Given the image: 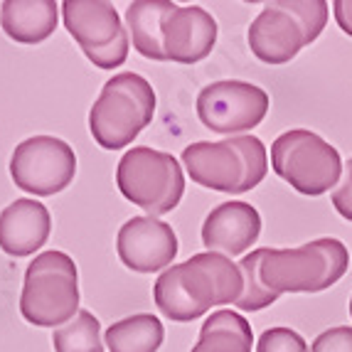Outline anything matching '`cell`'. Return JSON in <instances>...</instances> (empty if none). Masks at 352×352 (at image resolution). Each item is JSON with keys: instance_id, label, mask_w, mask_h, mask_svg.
<instances>
[{"instance_id": "cell-1", "label": "cell", "mask_w": 352, "mask_h": 352, "mask_svg": "<svg viewBox=\"0 0 352 352\" xmlns=\"http://www.w3.org/2000/svg\"><path fill=\"white\" fill-rule=\"evenodd\" d=\"M244 294L239 264L217 252H202L165 269L153 286L158 311L170 320L188 323L205 316L212 305H229Z\"/></svg>"}, {"instance_id": "cell-2", "label": "cell", "mask_w": 352, "mask_h": 352, "mask_svg": "<svg viewBox=\"0 0 352 352\" xmlns=\"http://www.w3.org/2000/svg\"><path fill=\"white\" fill-rule=\"evenodd\" d=\"M350 252L340 239L323 236L296 249H261L258 278L266 291L318 294L345 276Z\"/></svg>"}, {"instance_id": "cell-3", "label": "cell", "mask_w": 352, "mask_h": 352, "mask_svg": "<svg viewBox=\"0 0 352 352\" xmlns=\"http://www.w3.org/2000/svg\"><path fill=\"white\" fill-rule=\"evenodd\" d=\"M182 163L197 185L232 195L254 190L269 170V155L256 135L192 143L182 151Z\"/></svg>"}, {"instance_id": "cell-4", "label": "cell", "mask_w": 352, "mask_h": 352, "mask_svg": "<svg viewBox=\"0 0 352 352\" xmlns=\"http://www.w3.org/2000/svg\"><path fill=\"white\" fill-rule=\"evenodd\" d=\"M328 23L325 0L269 3L249 25V47L266 65H286L316 42Z\"/></svg>"}, {"instance_id": "cell-5", "label": "cell", "mask_w": 352, "mask_h": 352, "mask_svg": "<svg viewBox=\"0 0 352 352\" xmlns=\"http://www.w3.org/2000/svg\"><path fill=\"white\" fill-rule=\"evenodd\" d=\"M155 116V91L151 82L133 72L111 76L89 111V131L106 151L133 143Z\"/></svg>"}, {"instance_id": "cell-6", "label": "cell", "mask_w": 352, "mask_h": 352, "mask_svg": "<svg viewBox=\"0 0 352 352\" xmlns=\"http://www.w3.org/2000/svg\"><path fill=\"white\" fill-rule=\"evenodd\" d=\"M20 313L37 328H62L79 313V276L69 254H37L25 271Z\"/></svg>"}, {"instance_id": "cell-7", "label": "cell", "mask_w": 352, "mask_h": 352, "mask_svg": "<svg viewBox=\"0 0 352 352\" xmlns=\"http://www.w3.org/2000/svg\"><path fill=\"white\" fill-rule=\"evenodd\" d=\"M116 185L129 202L146 210L151 217H160L180 205L185 175L170 153L141 146L124 153L116 168Z\"/></svg>"}, {"instance_id": "cell-8", "label": "cell", "mask_w": 352, "mask_h": 352, "mask_svg": "<svg viewBox=\"0 0 352 352\" xmlns=\"http://www.w3.org/2000/svg\"><path fill=\"white\" fill-rule=\"evenodd\" d=\"M271 168L296 192L308 197H318L338 188L342 175L338 148L305 129H294L278 135L271 146Z\"/></svg>"}, {"instance_id": "cell-9", "label": "cell", "mask_w": 352, "mask_h": 352, "mask_svg": "<svg viewBox=\"0 0 352 352\" xmlns=\"http://www.w3.org/2000/svg\"><path fill=\"white\" fill-rule=\"evenodd\" d=\"M65 28L82 47L89 62L99 69H116L129 57V32L116 8L101 0H67L62 3Z\"/></svg>"}, {"instance_id": "cell-10", "label": "cell", "mask_w": 352, "mask_h": 352, "mask_svg": "<svg viewBox=\"0 0 352 352\" xmlns=\"http://www.w3.org/2000/svg\"><path fill=\"white\" fill-rule=\"evenodd\" d=\"M76 175L74 148L54 135H32L12 151L10 177L20 190L40 197L62 192Z\"/></svg>"}, {"instance_id": "cell-11", "label": "cell", "mask_w": 352, "mask_h": 352, "mask_svg": "<svg viewBox=\"0 0 352 352\" xmlns=\"http://www.w3.org/2000/svg\"><path fill=\"white\" fill-rule=\"evenodd\" d=\"M269 111V94L256 84L214 82L197 96V116L214 133H227L229 138L244 131L256 129Z\"/></svg>"}, {"instance_id": "cell-12", "label": "cell", "mask_w": 352, "mask_h": 352, "mask_svg": "<svg viewBox=\"0 0 352 352\" xmlns=\"http://www.w3.org/2000/svg\"><path fill=\"white\" fill-rule=\"evenodd\" d=\"M118 258L138 274H153L173 264L177 256V236L170 224L155 217H133L118 229Z\"/></svg>"}, {"instance_id": "cell-13", "label": "cell", "mask_w": 352, "mask_h": 352, "mask_svg": "<svg viewBox=\"0 0 352 352\" xmlns=\"http://www.w3.org/2000/svg\"><path fill=\"white\" fill-rule=\"evenodd\" d=\"M217 42V23L197 6L177 8L163 25L165 59L177 65H195L212 52Z\"/></svg>"}, {"instance_id": "cell-14", "label": "cell", "mask_w": 352, "mask_h": 352, "mask_svg": "<svg viewBox=\"0 0 352 352\" xmlns=\"http://www.w3.org/2000/svg\"><path fill=\"white\" fill-rule=\"evenodd\" d=\"M261 217L247 202H222L202 224V244L224 256H239L256 244Z\"/></svg>"}, {"instance_id": "cell-15", "label": "cell", "mask_w": 352, "mask_h": 352, "mask_svg": "<svg viewBox=\"0 0 352 352\" xmlns=\"http://www.w3.org/2000/svg\"><path fill=\"white\" fill-rule=\"evenodd\" d=\"M52 217L42 202L15 200L0 212V249L10 256H30L50 239Z\"/></svg>"}, {"instance_id": "cell-16", "label": "cell", "mask_w": 352, "mask_h": 352, "mask_svg": "<svg viewBox=\"0 0 352 352\" xmlns=\"http://www.w3.org/2000/svg\"><path fill=\"white\" fill-rule=\"evenodd\" d=\"M59 6L54 0H6L0 3V25L10 40L37 45L57 30Z\"/></svg>"}, {"instance_id": "cell-17", "label": "cell", "mask_w": 352, "mask_h": 352, "mask_svg": "<svg viewBox=\"0 0 352 352\" xmlns=\"http://www.w3.org/2000/svg\"><path fill=\"white\" fill-rule=\"evenodd\" d=\"M177 6L170 0H135L126 10V25L133 37V47L138 54L155 62H165L163 25L175 12Z\"/></svg>"}, {"instance_id": "cell-18", "label": "cell", "mask_w": 352, "mask_h": 352, "mask_svg": "<svg viewBox=\"0 0 352 352\" xmlns=\"http://www.w3.org/2000/svg\"><path fill=\"white\" fill-rule=\"evenodd\" d=\"M254 333L244 316L234 311H214L200 330L192 352H252Z\"/></svg>"}, {"instance_id": "cell-19", "label": "cell", "mask_w": 352, "mask_h": 352, "mask_svg": "<svg viewBox=\"0 0 352 352\" xmlns=\"http://www.w3.org/2000/svg\"><path fill=\"white\" fill-rule=\"evenodd\" d=\"M163 323L151 313H138L109 325L104 345L109 352H158L163 345Z\"/></svg>"}, {"instance_id": "cell-20", "label": "cell", "mask_w": 352, "mask_h": 352, "mask_svg": "<svg viewBox=\"0 0 352 352\" xmlns=\"http://www.w3.org/2000/svg\"><path fill=\"white\" fill-rule=\"evenodd\" d=\"M54 352H104L101 342V323L94 313L79 311L69 323L54 330Z\"/></svg>"}, {"instance_id": "cell-21", "label": "cell", "mask_w": 352, "mask_h": 352, "mask_svg": "<svg viewBox=\"0 0 352 352\" xmlns=\"http://www.w3.org/2000/svg\"><path fill=\"white\" fill-rule=\"evenodd\" d=\"M258 266H261V249L247 254L239 261L241 276H244V294L236 300V305H239L241 311H261V308L278 300L276 294H271V291L264 288V283L258 278Z\"/></svg>"}, {"instance_id": "cell-22", "label": "cell", "mask_w": 352, "mask_h": 352, "mask_svg": "<svg viewBox=\"0 0 352 352\" xmlns=\"http://www.w3.org/2000/svg\"><path fill=\"white\" fill-rule=\"evenodd\" d=\"M256 352H308V345L296 330L271 328L261 333L256 342Z\"/></svg>"}, {"instance_id": "cell-23", "label": "cell", "mask_w": 352, "mask_h": 352, "mask_svg": "<svg viewBox=\"0 0 352 352\" xmlns=\"http://www.w3.org/2000/svg\"><path fill=\"white\" fill-rule=\"evenodd\" d=\"M311 352H352V328L340 325L320 333L313 340Z\"/></svg>"}, {"instance_id": "cell-24", "label": "cell", "mask_w": 352, "mask_h": 352, "mask_svg": "<svg viewBox=\"0 0 352 352\" xmlns=\"http://www.w3.org/2000/svg\"><path fill=\"white\" fill-rule=\"evenodd\" d=\"M333 207L338 210V214H342V217L352 222V158L345 165L342 182L333 190Z\"/></svg>"}, {"instance_id": "cell-25", "label": "cell", "mask_w": 352, "mask_h": 352, "mask_svg": "<svg viewBox=\"0 0 352 352\" xmlns=\"http://www.w3.org/2000/svg\"><path fill=\"white\" fill-rule=\"evenodd\" d=\"M333 15L340 25L345 35L352 37V0H335L333 3Z\"/></svg>"}, {"instance_id": "cell-26", "label": "cell", "mask_w": 352, "mask_h": 352, "mask_svg": "<svg viewBox=\"0 0 352 352\" xmlns=\"http://www.w3.org/2000/svg\"><path fill=\"white\" fill-rule=\"evenodd\" d=\"M350 316H352V298H350Z\"/></svg>"}]
</instances>
